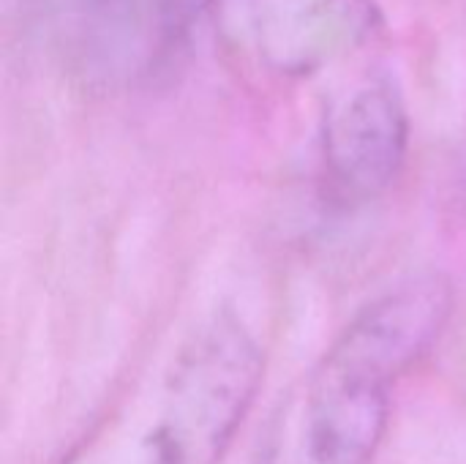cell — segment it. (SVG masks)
<instances>
[{
    "mask_svg": "<svg viewBox=\"0 0 466 464\" xmlns=\"http://www.w3.org/2000/svg\"><path fill=\"white\" fill-rule=\"evenodd\" d=\"M453 287L420 273L377 295L281 402L257 464H374L396 383L434 347Z\"/></svg>",
    "mask_w": 466,
    "mask_h": 464,
    "instance_id": "obj_1",
    "label": "cell"
},
{
    "mask_svg": "<svg viewBox=\"0 0 466 464\" xmlns=\"http://www.w3.org/2000/svg\"><path fill=\"white\" fill-rule=\"evenodd\" d=\"M262 350L235 314L202 323L66 464H218L262 383Z\"/></svg>",
    "mask_w": 466,
    "mask_h": 464,
    "instance_id": "obj_2",
    "label": "cell"
},
{
    "mask_svg": "<svg viewBox=\"0 0 466 464\" xmlns=\"http://www.w3.org/2000/svg\"><path fill=\"white\" fill-rule=\"evenodd\" d=\"M221 36L281 79H303L380 30L374 0H216Z\"/></svg>",
    "mask_w": 466,
    "mask_h": 464,
    "instance_id": "obj_3",
    "label": "cell"
},
{
    "mask_svg": "<svg viewBox=\"0 0 466 464\" xmlns=\"http://www.w3.org/2000/svg\"><path fill=\"white\" fill-rule=\"evenodd\" d=\"M410 148V112L399 85L371 77L341 93L322 123L325 194L339 208L382 197L399 178Z\"/></svg>",
    "mask_w": 466,
    "mask_h": 464,
    "instance_id": "obj_4",
    "label": "cell"
},
{
    "mask_svg": "<svg viewBox=\"0 0 466 464\" xmlns=\"http://www.w3.org/2000/svg\"><path fill=\"white\" fill-rule=\"evenodd\" d=\"M109 68H145L164 57L216 0H87Z\"/></svg>",
    "mask_w": 466,
    "mask_h": 464,
    "instance_id": "obj_5",
    "label": "cell"
}]
</instances>
